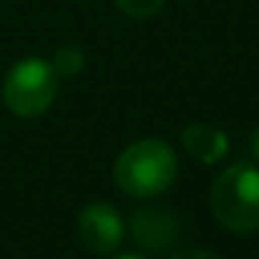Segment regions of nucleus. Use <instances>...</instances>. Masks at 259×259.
<instances>
[{
    "mask_svg": "<svg viewBox=\"0 0 259 259\" xmlns=\"http://www.w3.org/2000/svg\"><path fill=\"white\" fill-rule=\"evenodd\" d=\"M112 176L122 193L133 198H155L176 183L178 158L165 140L143 138L117 155Z\"/></svg>",
    "mask_w": 259,
    "mask_h": 259,
    "instance_id": "1",
    "label": "nucleus"
},
{
    "mask_svg": "<svg viewBox=\"0 0 259 259\" xmlns=\"http://www.w3.org/2000/svg\"><path fill=\"white\" fill-rule=\"evenodd\" d=\"M211 211L216 221L234 234L259 229V168L236 163L211 186Z\"/></svg>",
    "mask_w": 259,
    "mask_h": 259,
    "instance_id": "2",
    "label": "nucleus"
},
{
    "mask_svg": "<svg viewBox=\"0 0 259 259\" xmlns=\"http://www.w3.org/2000/svg\"><path fill=\"white\" fill-rule=\"evenodd\" d=\"M59 74L54 64L26 56L11 66L3 81V102L6 107L23 119L41 117L59 94Z\"/></svg>",
    "mask_w": 259,
    "mask_h": 259,
    "instance_id": "3",
    "label": "nucleus"
},
{
    "mask_svg": "<svg viewBox=\"0 0 259 259\" xmlns=\"http://www.w3.org/2000/svg\"><path fill=\"white\" fill-rule=\"evenodd\" d=\"M76 234L92 254H112L124 239V221L112 203L92 201L76 219Z\"/></svg>",
    "mask_w": 259,
    "mask_h": 259,
    "instance_id": "4",
    "label": "nucleus"
},
{
    "mask_svg": "<svg viewBox=\"0 0 259 259\" xmlns=\"http://www.w3.org/2000/svg\"><path fill=\"white\" fill-rule=\"evenodd\" d=\"M130 234H133L138 246L148 251H165L176 246L181 236V224L168 208L145 206L138 208L130 219Z\"/></svg>",
    "mask_w": 259,
    "mask_h": 259,
    "instance_id": "5",
    "label": "nucleus"
},
{
    "mask_svg": "<svg viewBox=\"0 0 259 259\" xmlns=\"http://www.w3.org/2000/svg\"><path fill=\"white\" fill-rule=\"evenodd\" d=\"M183 148L191 158H196L203 165H213L226 158L229 153V138L224 130L203 122H193L183 130Z\"/></svg>",
    "mask_w": 259,
    "mask_h": 259,
    "instance_id": "6",
    "label": "nucleus"
},
{
    "mask_svg": "<svg viewBox=\"0 0 259 259\" xmlns=\"http://www.w3.org/2000/svg\"><path fill=\"white\" fill-rule=\"evenodd\" d=\"M114 6L127 16V18H153L163 6H165V0H114Z\"/></svg>",
    "mask_w": 259,
    "mask_h": 259,
    "instance_id": "7",
    "label": "nucleus"
},
{
    "mask_svg": "<svg viewBox=\"0 0 259 259\" xmlns=\"http://www.w3.org/2000/svg\"><path fill=\"white\" fill-rule=\"evenodd\" d=\"M81 51L79 49H74V46H66V49H61L59 54H56V61H54V69H56V74L59 76H71V74H76L79 69H81Z\"/></svg>",
    "mask_w": 259,
    "mask_h": 259,
    "instance_id": "8",
    "label": "nucleus"
},
{
    "mask_svg": "<svg viewBox=\"0 0 259 259\" xmlns=\"http://www.w3.org/2000/svg\"><path fill=\"white\" fill-rule=\"evenodd\" d=\"M168 259H221V256L213 254V251H206V249H183V251H176Z\"/></svg>",
    "mask_w": 259,
    "mask_h": 259,
    "instance_id": "9",
    "label": "nucleus"
},
{
    "mask_svg": "<svg viewBox=\"0 0 259 259\" xmlns=\"http://www.w3.org/2000/svg\"><path fill=\"white\" fill-rule=\"evenodd\" d=\"M249 150H251V155L259 160V127L251 133V138H249Z\"/></svg>",
    "mask_w": 259,
    "mask_h": 259,
    "instance_id": "10",
    "label": "nucleus"
},
{
    "mask_svg": "<svg viewBox=\"0 0 259 259\" xmlns=\"http://www.w3.org/2000/svg\"><path fill=\"white\" fill-rule=\"evenodd\" d=\"M114 259H145V256H140V254H122V256H114Z\"/></svg>",
    "mask_w": 259,
    "mask_h": 259,
    "instance_id": "11",
    "label": "nucleus"
}]
</instances>
